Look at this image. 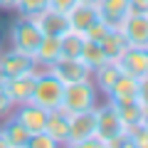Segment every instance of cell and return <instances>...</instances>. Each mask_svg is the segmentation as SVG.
<instances>
[{
    "label": "cell",
    "instance_id": "obj_1",
    "mask_svg": "<svg viewBox=\"0 0 148 148\" xmlns=\"http://www.w3.org/2000/svg\"><path fill=\"white\" fill-rule=\"evenodd\" d=\"M96 133L104 138V148H119L123 146L126 138V126H123L121 116H119L116 106L106 101V104H96Z\"/></svg>",
    "mask_w": 148,
    "mask_h": 148
},
{
    "label": "cell",
    "instance_id": "obj_2",
    "mask_svg": "<svg viewBox=\"0 0 148 148\" xmlns=\"http://www.w3.org/2000/svg\"><path fill=\"white\" fill-rule=\"evenodd\" d=\"M62 91H64L62 82L47 67H40L35 72V86H32L30 101L42 106V109H47V111H52V109H59V104H62Z\"/></svg>",
    "mask_w": 148,
    "mask_h": 148
},
{
    "label": "cell",
    "instance_id": "obj_3",
    "mask_svg": "<svg viewBox=\"0 0 148 148\" xmlns=\"http://www.w3.org/2000/svg\"><path fill=\"white\" fill-rule=\"evenodd\" d=\"M99 104V89L94 86V82H74V84H64L62 91V104L59 109L67 114H77V111H86V109H96Z\"/></svg>",
    "mask_w": 148,
    "mask_h": 148
},
{
    "label": "cell",
    "instance_id": "obj_4",
    "mask_svg": "<svg viewBox=\"0 0 148 148\" xmlns=\"http://www.w3.org/2000/svg\"><path fill=\"white\" fill-rule=\"evenodd\" d=\"M40 40H42V32H40V27L32 22V17H17L15 22L10 25V42L15 49H20V52L30 54V57H35V49L37 45H40Z\"/></svg>",
    "mask_w": 148,
    "mask_h": 148
},
{
    "label": "cell",
    "instance_id": "obj_5",
    "mask_svg": "<svg viewBox=\"0 0 148 148\" xmlns=\"http://www.w3.org/2000/svg\"><path fill=\"white\" fill-rule=\"evenodd\" d=\"M47 69L62 84H74V82L91 79V69L82 57H64V54H59L52 64H47Z\"/></svg>",
    "mask_w": 148,
    "mask_h": 148
},
{
    "label": "cell",
    "instance_id": "obj_6",
    "mask_svg": "<svg viewBox=\"0 0 148 148\" xmlns=\"http://www.w3.org/2000/svg\"><path fill=\"white\" fill-rule=\"evenodd\" d=\"M37 69L35 57L20 52V49L10 47V49H0V79H12V77H20V74H30Z\"/></svg>",
    "mask_w": 148,
    "mask_h": 148
},
{
    "label": "cell",
    "instance_id": "obj_7",
    "mask_svg": "<svg viewBox=\"0 0 148 148\" xmlns=\"http://www.w3.org/2000/svg\"><path fill=\"white\" fill-rule=\"evenodd\" d=\"M128 47H148V15L141 10H131L126 20L119 25Z\"/></svg>",
    "mask_w": 148,
    "mask_h": 148
},
{
    "label": "cell",
    "instance_id": "obj_8",
    "mask_svg": "<svg viewBox=\"0 0 148 148\" xmlns=\"http://www.w3.org/2000/svg\"><path fill=\"white\" fill-rule=\"evenodd\" d=\"M91 133H96V109L69 114V136H67V143H64V146L77 148L84 138H89Z\"/></svg>",
    "mask_w": 148,
    "mask_h": 148
},
{
    "label": "cell",
    "instance_id": "obj_9",
    "mask_svg": "<svg viewBox=\"0 0 148 148\" xmlns=\"http://www.w3.org/2000/svg\"><path fill=\"white\" fill-rule=\"evenodd\" d=\"M119 69L131 77H143L148 74V47H126V52L116 59Z\"/></svg>",
    "mask_w": 148,
    "mask_h": 148
},
{
    "label": "cell",
    "instance_id": "obj_10",
    "mask_svg": "<svg viewBox=\"0 0 148 148\" xmlns=\"http://www.w3.org/2000/svg\"><path fill=\"white\" fill-rule=\"evenodd\" d=\"M47 114H49L47 109H42V106L32 104V101H25V104L17 106L15 119L22 123V126H25V131L32 136V133L45 131V123H47Z\"/></svg>",
    "mask_w": 148,
    "mask_h": 148
},
{
    "label": "cell",
    "instance_id": "obj_11",
    "mask_svg": "<svg viewBox=\"0 0 148 148\" xmlns=\"http://www.w3.org/2000/svg\"><path fill=\"white\" fill-rule=\"evenodd\" d=\"M94 8L99 12V20H104L109 27H119L126 20V15L131 12L128 0H96Z\"/></svg>",
    "mask_w": 148,
    "mask_h": 148
},
{
    "label": "cell",
    "instance_id": "obj_12",
    "mask_svg": "<svg viewBox=\"0 0 148 148\" xmlns=\"http://www.w3.org/2000/svg\"><path fill=\"white\" fill-rule=\"evenodd\" d=\"M32 22L40 27V32H42V35H49V37H62L64 32L69 30L67 15H62V12L52 10V8H45L40 15L32 17Z\"/></svg>",
    "mask_w": 148,
    "mask_h": 148
},
{
    "label": "cell",
    "instance_id": "obj_13",
    "mask_svg": "<svg viewBox=\"0 0 148 148\" xmlns=\"http://www.w3.org/2000/svg\"><path fill=\"white\" fill-rule=\"evenodd\" d=\"M35 72L20 74V77H12V79H5V89H8V96H10L12 106H20V104H25V101H30L32 86H35Z\"/></svg>",
    "mask_w": 148,
    "mask_h": 148
},
{
    "label": "cell",
    "instance_id": "obj_14",
    "mask_svg": "<svg viewBox=\"0 0 148 148\" xmlns=\"http://www.w3.org/2000/svg\"><path fill=\"white\" fill-rule=\"evenodd\" d=\"M106 96H109V101H114V104L138 99V79L131 77V74H123L121 72V74H119V79L111 84L109 91H106Z\"/></svg>",
    "mask_w": 148,
    "mask_h": 148
},
{
    "label": "cell",
    "instance_id": "obj_15",
    "mask_svg": "<svg viewBox=\"0 0 148 148\" xmlns=\"http://www.w3.org/2000/svg\"><path fill=\"white\" fill-rule=\"evenodd\" d=\"M67 20H69V27H72V30L86 32L96 20H99V12H96L94 3H77V5L67 12Z\"/></svg>",
    "mask_w": 148,
    "mask_h": 148
},
{
    "label": "cell",
    "instance_id": "obj_16",
    "mask_svg": "<svg viewBox=\"0 0 148 148\" xmlns=\"http://www.w3.org/2000/svg\"><path fill=\"white\" fill-rule=\"evenodd\" d=\"M45 131L57 141V146H64L69 136V114L62 109H52L47 114V123H45Z\"/></svg>",
    "mask_w": 148,
    "mask_h": 148
},
{
    "label": "cell",
    "instance_id": "obj_17",
    "mask_svg": "<svg viewBox=\"0 0 148 148\" xmlns=\"http://www.w3.org/2000/svg\"><path fill=\"white\" fill-rule=\"evenodd\" d=\"M99 45H101V49H104L106 59H111V62H116V59L126 52V47H128L119 27H109V30H106V35L99 40Z\"/></svg>",
    "mask_w": 148,
    "mask_h": 148
},
{
    "label": "cell",
    "instance_id": "obj_18",
    "mask_svg": "<svg viewBox=\"0 0 148 148\" xmlns=\"http://www.w3.org/2000/svg\"><path fill=\"white\" fill-rule=\"evenodd\" d=\"M119 74H121V69H119L116 62H111V59H106L104 64H99L96 69H91V82H94V86L99 91H109L111 84L119 79Z\"/></svg>",
    "mask_w": 148,
    "mask_h": 148
},
{
    "label": "cell",
    "instance_id": "obj_19",
    "mask_svg": "<svg viewBox=\"0 0 148 148\" xmlns=\"http://www.w3.org/2000/svg\"><path fill=\"white\" fill-rule=\"evenodd\" d=\"M0 131H3V136H5V141H8V146H10V148H27L30 133L25 131V126H22L15 116L8 119V121L0 126Z\"/></svg>",
    "mask_w": 148,
    "mask_h": 148
},
{
    "label": "cell",
    "instance_id": "obj_20",
    "mask_svg": "<svg viewBox=\"0 0 148 148\" xmlns=\"http://www.w3.org/2000/svg\"><path fill=\"white\" fill-rule=\"evenodd\" d=\"M59 54H62V52H59V37L42 35V40H40V45H37V49H35L37 67H47V64H52Z\"/></svg>",
    "mask_w": 148,
    "mask_h": 148
},
{
    "label": "cell",
    "instance_id": "obj_21",
    "mask_svg": "<svg viewBox=\"0 0 148 148\" xmlns=\"http://www.w3.org/2000/svg\"><path fill=\"white\" fill-rule=\"evenodd\" d=\"M84 42H86L84 32L69 27V30L59 37V52H62L64 57H79L82 49H84Z\"/></svg>",
    "mask_w": 148,
    "mask_h": 148
},
{
    "label": "cell",
    "instance_id": "obj_22",
    "mask_svg": "<svg viewBox=\"0 0 148 148\" xmlns=\"http://www.w3.org/2000/svg\"><path fill=\"white\" fill-rule=\"evenodd\" d=\"M114 104V101H111ZM116 106V111H119V116H121V121H123V126H136V123H141L143 121V104L138 99H133V101H119V104H114Z\"/></svg>",
    "mask_w": 148,
    "mask_h": 148
},
{
    "label": "cell",
    "instance_id": "obj_23",
    "mask_svg": "<svg viewBox=\"0 0 148 148\" xmlns=\"http://www.w3.org/2000/svg\"><path fill=\"white\" fill-rule=\"evenodd\" d=\"M123 146L128 148H148V123H136V126L126 128V138H123Z\"/></svg>",
    "mask_w": 148,
    "mask_h": 148
},
{
    "label": "cell",
    "instance_id": "obj_24",
    "mask_svg": "<svg viewBox=\"0 0 148 148\" xmlns=\"http://www.w3.org/2000/svg\"><path fill=\"white\" fill-rule=\"evenodd\" d=\"M79 57L89 64V69H96L99 64L106 62V54H104V49H101V45L96 42V40H86V42H84V49H82Z\"/></svg>",
    "mask_w": 148,
    "mask_h": 148
},
{
    "label": "cell",
    "instance_id": "obj_25",
    "mask_svg": "<svg viewBox=\"0 0 148 148\" xmlns=\"http://www.w3.org/2000/svg\"><path fill=\"white\" fill-rule=\"evenodd\" d=\"M47 8V0H17L15 3V10L20 12L22 17H35Z\"/></svg>",
    "mask_w": 148,
    "mask_h": 148
},
{
    "label": "cell",
    "instance_id": "obj_26",
    "mask_svg": "<svg viewBox=\"0 0 148 148\" xmlns=\"http://www.w3.org/2000/svg\"><path fill=\"white\" fill-rule=\"evenodd\" d=\"M27 148H57V141H54L47 131H40V133H32L30 136Z\"/></svg>",
    "mask_w": 148,
    "mask_h": 148
},
{
    "label": "cell",
    "instance_id": "obj_27",
    "mask_svg": "<svg viewBox=\"0 0 148 148\" xmlns=\"http://www.w3.org/2000/svg\"><path fill=\"white\" fill-rule=\"evenodd\" d=\"M106 30H109V25H106V22H104V20H96V22H94V25H91V27H89V30H86V32H84V37H86V40H96V42H99L101 37H104V35H106Z\"/></svg>",
    "mask_w": 148,
    "mask_h": 148
},
{
    "label": "cell",
    "instance_id": "obj_28",
    "mask_svg": "<svg viewBox=\"0 0 148 148\" xmlns=\"http://www.w3.org/2000/svg\"><path fill=\"white\" fill-rule=\"evenodd\" d=\"M10 109H12V101H10V96H8L5 82L0 79V119L8 116V114H10Z\"/></svg>",
    "mask_w": 148,
    "mask_h": 148
},
{
    "label": "cell",
    "instance_id": "obj_29",
    "mask_svg": "<svg viewBox=\"0 0 148 148\" xmlns=\"http://www.w3.org/2000/svg\"><path fill=\"white\" fill-rule=\"evenodd\" d=\"M74 5H77V0H47V8H52V10L62 12V15H67Z\"/></svg>",
    "mask_w": 148,
    "mask_h": 148
},
{
    "label": "cell",
    "instance_id": "obj_30",
    "mask_svg": "<svg viewBox=\"0 0 148 148\" xmlns=\"http://www.w3.org/2000/svg\"><path fill=\"white\" fill-rule=\"evenodd\" d=\"M77 148H104V138H101L99 133H91V136L84 138V141H82Z\"/></svg>",
    "mask_w": 148,
    "mask_h": 148
},
{
    "label": "cell",
    "instance_id": "obj_31",
    "mask_svg": "<svg viewBox=\"0 0 148 148\" xmlns=\"http://www.w3.org/2000/svg\"><path fill=\"white\" fill-rule=\"evenodd\" d=\"M138 101L141 104H148V74L138 77Z\"/></svg>",
    "mask_w": 148,
    "mask_h": 148
},
{
    "label": "cell",
    "instance_id": "obj_32",
    "mask_svg": "<svg viewBox=\"0 0 148 148\" xmlns=\"http://www.w3.org/2000/svg\"><path fill=\"white\" fill-rule=\"evenodd\" d=\"M128 3H131V10H141V12L148 10V0H128Z\"/></svg>",
    "mask_w": 148,
    "mask_h": 148
},
{
    "label": "cell",
    "instance_id": "obj_33",
    "mask_svg": "<svg viewBox=\"0 0 148 148\" xmlns=\"http://www.w3.org/2000/svg\"><path fill=\"white\" fill-rule=\"evenodd\" d=\"M17 0H0V10H15Z\"/></svg>",
    "mask_w": 148,
    "mask_h": 148
},
{
    "label": "cell",
    "instance_id": "obj_34",
    "mask_svg": "<svg viewBox=\"0 0 148 148\" xmlns=\"http://www.w3.org/2000/svg\"><path fill=\"white\" fill-rule=\"evenodd\" d=\"M0 148H10V146H8V141H5V136H3V131H0Z\"/></svg>",
    "mask_w": 148,
    "mask_h": 148
},
{
    "label": "cell",
    "instance_id": "obj_35",
    "mask_svg": "<svg viewBox=\"0 0 148 148\" xmlns=\"http://www.w3.org/2000/svg\"><path fill=\"white\" fill-rule=\"evenodd\" d=\"M143 123H148V104H143Z\"/></svg>",
    "mask_w": 148,
    "mask_h": 148
},
{
    "label": "cell",
    "instance_id": "obj_36",
    "mask_svg": "<svg viewBox=\"0 0 148 148\" xmlns=\"http://www.w3.org/2000/svg\"><path fill=\"white\" fill-rule=\"evenodd\" d=\"M77 3H96V0H77Z\"/></svg>",
    "mask_w": 148,
    "mask_h": 148
},
{
    "label": "cell",
    "instance_id": "obj_37",
    "mask_svg": "<svg viewBox=\"0 0 148 148\" xmlns=\"http://www.w3.org/2000/svg\"><path fill=\"white\" fill-rule=\"evenodd\" d=\"M146 15H148V10H146Z\"/></svg>",
    "mask_w": 148,
    "mask_h": 148
},
{
    "label": "cell",
    "instance_id": "obj_38",
    "mask_svg": "<svg viewBox=\"0 0 148 148\" xmlns=\"http://www.w3.org/2000/svg\"><path fill=\"white\" fill-rule=\"evenodd\" d=\"M0 49H3V47H0Z\"/></svg>",
    "mask_w": 148,
    "mask_h": 148
}]
</instances>
